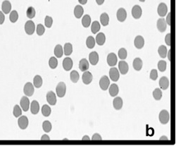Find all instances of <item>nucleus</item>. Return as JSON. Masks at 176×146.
Wrapping results in <instances>:
<instances>
[{"label": "nucleus", "mask_w": 176, "mask_h": 146, "mask_svg": "<svg viewBox=\"0 0 176 146\" xmlns=\"http://www.w3.org/2000/svg\"><path fill=\"white\" fill-rule=\"evenodd\" d=\"M70 77L73 83H77L78 80H79V74H78V72H76V71H72V72H71Z\"/></svg>", "instance_id": "obj_39"}, {"label": "nucleus", "mask_w": 176, "mask_h": 146, "mask_svg": "<svg viewBox=\"0 0 176 146\" xmlns=\"http://www.w3.org/2000/svg\"><path fill=\"white\" fill-rule=\"evenodd\" d=\"M170 52H171V50H169V51H168V53H167V54H168V60H170Z\"/></svg>", "instance_id": "obj_59"}, {"label": "nucleus", "mask_w": 176, "mask_h": 146, "mask_svg": "<svg viewBox=\"0 0 176 146\" xmlns=\"http://www.w3.org/2000/svg\"><path fill=\"white\" fill-rule=\"evenodd\" d=\"M33 83H34V86L35 88H39L42 86V78L39 75H37L34 77V79H33Z\"/></svg>", "instance_id": "obj_30"}, {"label": "nucleus", "mask_w": 176, "mask_h": 146, "mask_svg": "<svg viewBox=\"0 0 176 146\" xmlns=\"http://www.w3.org/2000/svg\"><path fill=\"white\" fill-rule=\"evenodd\" d=\"M134 44L136 48L142 49L144 47V45H145V40H144L143 37L141 36V35H138L135 37V39Z\"/></svg>", "instance_id": "obj_14"}, {"label": "nucleus", "mask_w": 176, "mask_h": 146, "mask_svg": "<svg viewBox=\"0 0 176 146\" xmlns=\"http://www.w3.org/2000/svg\"><path fill=\"white\" fill-rule=\"evenodd\" d=\"M157 28L158 30L161 32V33H163L164 31H166L167 28V24L166 22V20L163 18L159 19L157 21Z\"/></svg>", "instance_id": "obj_15"}, {"label": "nucleus", "mask_w": 176, "mask_h": 146, "mask_svg": "<svg viewBox=\"0 0 176 146\" xmlns=\"http://www.w3.org/2000/svg\"><path fill=\"white\" fill-rule=\"evenodd\" d=\"M13 114L15 117H19L22 114V110H21V107L19 105H15L14 108Z\"/></svg>", "instance_id": "obj_46"}, {"label": "nucleus", "mask_w": 176, "mask_h": 146, "mask_svg": "<svg viewBox=\"0 0 176 146\" xmlns=\"http://www.w3.org/2000/svg\"><path fill=\"white\" fill-rule=\"evenodd\" d=\"M82 79H83V82L84 83V84L88 85L92 81L93 76H92V74L90 72L85 71V72H84V74H83Z\"/></svg>", "instance_id": "obj_7"}, {"label": "nucleus", "mask_w": 176, "mask_h": 146, "mask_svg": "<svg viewBox=\"0 0 176 146\" xmlns=\"http://www.w3.org/2000/svg\"><path fill=\"white\" fill-rule=\"evenodd\" d=\"M119 91V89L118 85L116 84H112L111 86L109 87V94L111 96V97H115V96H116L118 95Z\"/></svg>", "instance_id": "obj_27"}, {"label": "nucleus", "mask_w": 176, "mask_h": 146, "mask_svg": "<svg viewBox=\"0 0 176 146\" xmlns=\"http://www.w3.org/2000/svg\"><path fill=\"white\" fill-rule=\"evenodd\" d=\"M127 50L125 49V48H121L118 50V57L120 59H125L126 57H127Z\"/></svg>", "instance_id": "obj_44"}, {"label": "nucleus", "mask_w": 176, "mask_h": 146, "mask_svg": "<svg viewBox=\"0 0 176 146\" xmlns=\"http://www.w3.org/2000/svg\"><path fill=\"white\" fill-rule=\"evenodd\" d=\"M63 52H64V54L66 56H69L72 54L73 52V46L71 43H66L64 44V48H63Z\"/></svg>", "instance_id": "obj_34"}, {"label": "nucleus", "mask_w": 176, "mask_h": 146, "mask_svg": "<svg viewBox=\"0 0 176 146\" xmlns=\"http://www.w3.org/2000/svg\"><path fill=\"white\" fill-rule=\"evenodd\" d=\"M109 76L111 80L113 81H118L120 77V74H119L118 70L116 68H111L109 70Z\"/></svg>", "instance_id": "obj_9"}, {"label": "nucleus", "mask_w": 176, "mask_h": 146, "mask_svg": "<svg viewBox=\"0 0 176 146\" xmlns=\"http://www.w3.org/2000/svg\"><path fill=\"white\" fill-rule=\"evenodd\" d=\"M37 35H40V36H41V35H42L44 34V31H45V29H44V27L43 25L42 24H38L37 26Z\"/></svg>", "instance_id": "obj_48"}, {"label": "nucleus", "mask_w": 176, "mask_h": 146, "mask_svg": "<svg viewBox=\"0 0 176 146\" xmlns=\"http://www.w3.org/2000/svg\"><path fill=\"white\" fill-rule=\"evenodd\" d=\"M63 67L66 71H70L73 67V61L70 57H66L63 61Z\"/></svg>", "instance_id": "obj_20"}, {"label": "nucleus", "mask_w": 176, "mask_h": 146, "mask_svg": "<svg viewBox=\"0 0 176 146\" xmlns=\"http://www.w3.org/2000/svg\"><path fill=\"white\" fill-rule=\"evenodd\" d=\"M158 52H159V54L161 58H166L167 56V53H168V50H167V48L166 46H160L159 47V49H158Z\"/></svg>", "instance_id": "obj_31"}, {"label": "nucleus", "mask_w": 176, "mask_h": 146, "mask_svg": "<svg viewBox=\"0 0 176 146\" xmlns=\"http://www.w3.org/2000/svg\"><path fill=\"white\" fill-rule=\"evenodd\" d=\"M89 60L92 65H96L99 62V55L97 52H92L89 55Z\"/></svg>", "instance_id": "obj_19"}, {"label": "nucleus", "mask_w": 176, "mask_h": 146, "mask_svg": "<svg viewBox=\"0 0 176 146\" xmlns=\"http://www.w3.org/2000/svg\"><path fill=\"white\" fill-rule=\"evenodd\" d=\"M56 91L58 97H64L66 91V84L63 82H60V83H58L57 86L56 88Z\"/></svg>", "instance_id": "obj_1"}, {"label": "nucleus", "mask_w": 176, "mask_h": 146, "mask_svg": "<svg viewBox=\"0 0 176 146\" xmlns=\"http://www.w3.org/2000/svg\"><path fill=\"white\" fill-rule=\"evenodd\" d=\"M49 67H50L51 69H56V67L58 66L57 59H56V57H51L50 59H49Z\"/></svg>", "instance_id": "obj_42"}, {"label": "nucleus", "mask_w": 176, "mask_h": 146, "mask_svg": "<svg viewBox=\"0 0 176 146\" xmlns=\"http://www.w3.org/2000/svg\"><path fill=\"white\" fill-rule=\"evenodd\" d=\"M142 14V8L139 5H135L132 9V15L134 19H139Z\"/></svg>", "instance_id": "obj_6"}, {"label": "nucleus", "mask_w": 176, "mask_h": 146, "mask_svg": "<svg viewBox=\"0 0 176 146\" xmlns=\"http://www.w3.org/2000/svg\"><path fill=\"white\" fill-rule=\"evenodd\" d=\"M99 30H100V24H99L98 21H94V22H92V24L91 26V31L92 32V33L96 34V33H97V32H98Z\"/></svg>", "instance_id": "obj_35"}, {"label": "nucleus", "mask_w": 176, "mask_h": 146, "mask_svg": "<svg viewBox=\"0 0 176 146\" xmlns=\"http://www.w3.org/2000/svg\"><path fill=\"white\" fill-rule=\"evenodd\" d=\"M159 119L160 122H161V124H166L168 122V121H169V119H170V116L168 112L165 110H163L162 111L160 112L159 115Z\"/></svg>", "instance_id": "obj_2"}, {"label": "nucleus", "mask_w": 176, "mask_h": 146, "mask_svg": "<svg viewBox=\"0 0 176 146\" xmlns=\"http://www.w3.org/2000/svg\"><path fill=\"white\" fill-rule=\"evenodd\" d=\"M26 15L29 19H33L35 16V9L33 6H30L26 11Z\"/></svg>", "instance_id": "obj_43"}, {"label": "nucleus", "mask_w": 176, "mask_h": 146, "mask_svg": "<svg viewBox=\"0 0 176 146\" xmlns=\"http://www.w3.org/2000/svg\"><path fill=\"white\" fill-rule=\"evenodd\" d=\"M100 21L104 26H106L109 23V17L106 13H103L100 16Z\"/></svg>", "instance_id": "obj_33"}, {"label": "nucleus", "mask_w": 176, "mask_h": 146, "mask_svg": "<svg viewBox=\"0 0 176 146\" xmlns=\"http://www.w3.org/2000/svg\"><path fill=\"white\" fill-rule=\"evenodd\" d=\"M9 19L11 23H16L19 19V14L16 11L14 10L11 12L10 16H9Z\"/></svg>", "instance_id": "obj_38"}, {"label": "nucleus", "mask_w": 176, "mask_h": 146, "mask_svg": "<svg viewBox=\"0 0 176 146\" xmlns=\"http://www.w3.org/2000/svg\"><path fill=\"white\" fill-rule=\"evenodd\" d=\"M140 1H142V2H144V1H145V0H140Z\"/></svg>", "instance_id": "obj_60"}, {"label": "nucleus", "mask_w": 176, "mask_h": 146, "mask_svg": "<svg viewBox=\"0 0 176 146\" xmlns=\"http://www.w3.org/2000/svg\"><path fill=\"white\" fill-rule=\"evenodd\" d=\"M79 69L81 72H85L89 69V62L86 59H82L79 62Z\"/></svg>", "instance_id": "obj_24"}, {"label": "nucleus", "mask_w": 176, "mask_h": 146, "mask_svg": "<svg viewBox=\"0 0 176 146\" xmlns=\"http://www.w3.org/2000/svg\"><path fill=\"white\" fill-rule=\"evenodd\" d=\"M51 108L47 104H44L42 107V113L44 117H49L51 114Z\"/></svg>", "instance_id": "obj_40"}, {"label": "nucleus", "mask_w": 176, "mask_h": 146, "mask_svg": "<svg viewBox=\"0 0 176 146\" xmlns=\"http://www.w3.org/2000/svg\"><path fill=\"white\" fill-rule=\"evenodd\" d=\"M113 107L115 108V110H119L121 109L123 107V99L121 97H115L113 101Z\"/></svg>", "instance_id": "obj_22"}, {"label": "nucleus", "mask_w": 176, "mask_h": 146, "mask_svg": "<svg viewBox=\"0 0 176 146\" xmlns=\"http://www.w3.org/2000/svg\"><path fill=\"white\" fill-rule=\"evenodd\" d=\"M41 140H50V138H49V136H47V134H44L42 136V138H41Z\"/></svg>", "instance_id": "obj_54"}, {"label": "nucleus", "mask_w": 176, "mask_h": 146, "mask_svg": "<svg viewBox=\"0 0 176 146\" xmlns=\"http://www.w3.org/2000/svg\"><path fill=\"white\" fill-rule=\"evenodd\" d=\"M35 31V26L33 21H28L25 24V31L28 35H31L34 33Z\"/></svg>", "instance_id": "obj_3"}, {"label": "nucleus", "mask_w": 176, "mask_h": 146, "mask_svg": "<svg viewBox=\"0 0 176 146\" xmlns=\"http://www.w3.org/2000/svg\"><path fill=\"white\" fill-rule=\"evenodd\" d=\"M4 20H5L4 14L3 12L0 11V25L4 24Z\"/></svg>", "instance_id": "obj_52"}, {"label": "nucleus", "mask_w": 176, "mask_h": 146, "mask_svg": "<svg viewBox=\"0 0 176 146\" xmlns=\"http://www.w3.org/2000/svg\"><path fill=\"white\" fill-rule=\"evenodd\" d=\"M143 66V62L142 60L139 57H137L133 61V68L136 71H140Z\"/></svg>", "instance_id": "obj_23"}, {"label": "nucleus", "mask_w": 176, "mask_h": 146, "mask_svg": "<svg viewBox=\"0 0 176 146\" xmlns=\"http://www.w3.org/2000/svg\"><path fill=\"white\" fill-rule=\"evenodd\" d=\"M63 54V50L61 44H57L54 48V55L57 58H61Z\"/></svg>", "instance_id": "obj_29"}, {"label": "nucleus", "mask_w": 176, "mask_h": 146, "mask_svg": "<svg viewBox=\"0 0 176 146\" xmlns=\"http://www.w3.org/2000/svg\"><path fill=\"white\" fill-rule=\"evenodd\" d=\"M47 100L51 105H55L56 103V95L53 91H49L47 94Z\"/></svg>", "instance_id": "obj_12"}, {"label": "nucleus", "mask_w": 176, "mask_h": 146, "mask_svg": "<svg viewBox=\"0 0 176 146\" xmlns=\"http://www.w3.org/2000/svg\"><path fill=\"white\" fill-rule=\"evenodd\" d=\"M96 2L98 5H102L104 4V0H96Z\"/></svg>", "instance_id": "obj_55"}, {"label": "nucleus", "mask_w": 176, "mask_h": 146, "mask_svg": "<svg viewBox=\"0 0 176 146\" xmlns=\"http://www.w3.org/2000/svg\"><path fill=\"white\" fill-rule=\"evenodd\" d=\"M1 9H2V12L5 14H8L9 12H11V4L10 1L8 0H5L3 1L2 5H1Z\"/></svg>", "instance_id": "obj_18"}, {"label": "nucleus", "mask_w": 176, "mask_h": 146, "mask_svg": "<svg viewBox=\"0 0 176 146\" xmlns=\"http://www.w3.org/2000/svg\"><path fill=\"white\" fill-rule=\"evenodd\" d=\"M110 84V81L109 78H108V76H104L101 78L100 81H99V86L102 90H106L109 87Z\"/></svg>", "instance_id": "obj_4"}, {"label": "nucleus", "mask_w": 176, "mask_h": 146, "mask_svg": "<svg viewBox=\"0 0 176 146\" xmlns=\"http://www.w3.org/2000/svg\"><path fill=\"white\" fill-rule=\"evenodd\" d=\"M153 97L156 100H160L162 97V91H161V89L156 88L153 91Z\"/></svg>", "instance_id": "obj_36"}, {"label": "nucleus", "mask_w": 176, "mask_h": 146, "mask_svg": "<svg viewBox=\"0 0 176 146\" xmlns=\"http://www.w3.org/2000/svg\"><path fill=\"white\" fill-rule=\"evenodd\" d=\"M158 78V72L156 69H152L150 73V78L153 81H156Z\"/></svg>", "instance_id": "obj_49"}, {"label": "nucleus", "mask_w": 176, "mask_h": 146, "mask_svg": "<svg viewBox=\"0 0 176 146\" xmlns=\"http://www.w3.org/2000/svg\"><path fill=\"white\" fill-rule=\"evenodd\" d=\"M83 140H90V137H89L88 136H83Z\"/></svg>", "instance_id": "obj_58"}, {"label": "nucleus", "mask_w": 176, "mask_h": 146, "mask_svg": "<svg viewBox=\"0 0 176 146\" xmlns=\"http://www.w3.org/2000/svg\"><path fill=\"white\" fill-rule=\"evenodd\" d=\"M21 107L24 112H27L29 110L30 100L28 97H23L21 99Z\"/></svg>", "instance_id": "obj_16"}, {"label": "nucleus", "mask_w": 176, "mask_h": 146, "mask_svg": "<svg viewBox=\"0 0 176 146\" xmlns=\"http://www.w3.org/2000/svg\"><path fill=\"white\" fill-rule=\"evenodd\" d=\"M105 41H106L105 35H104L103 33H98V35H97V37H96V42H97V43L99 45H103V44L105 43Z\"/></svg>", "instance_id": "obj_28"}, {"label": "nucleus", "mask_w": 176, "mask_h": 146, "mask_svg": "<svg viewBox=\"0 0 176 146\" xmlns=\"http://www.w3.org/2000/svg\"><path fill=\"white\" fill-rule=\"evenodd\" d=\"M118 69L120 71V74L123 75H125L128 72L129 67L128 64L124 61H120L118 64Z\"/></svg>", "instance_id": "obj_13"}, {"label": "nucleus", "mask_w": 176, "mask_h": 146, "mask_svg": "<svg viewBox=\"0 0 176 146\" xmlns=\"http://www.w3.org/2000/svg\"><path fill=\"white\" fill-rule=\"evenodd\" d=\"M34 86H33V85L31 83L28 82V83L25 85L24 92L26 96H28V97L32 96L33 95V93H34Z\"/></svg>", "instance_id": "obj_5"}, {"label": "nucleus", "mask_w": 176, "mask_h": 146, "mask_svg": "<svg viewBox=\"0 0 176 146\" xmlns=\"http://www.w3.org/2000/svg\"><path fill=\"white\" fill-rule=\"evenodd\" d=\"M170 16H171V14H170V13L168 14V16H167V19H166V24L168 25H169V26H170L171 25V24H170Z\"/></svg>", "instance_id": "obj_53"}, {"label": "nucleus", "mask_w": 176, "mask_h": 146, "mask_svg": "<svg viewBox=\"0 0 176 146\" xmlns=\"http://www.w3.org/2000/svg\"><path fill=\"white\" fill-rule=\"evenodd\" d=\"M107 63L110 67H114L117 64V57L114 53H110L107 57Z\"/></svg>", "instance_id": "obj_17"}, {"label": "nucleus", "mask_w": 176, "mask_h": 146, "mask_svg": "<svg viewBox=\"0 0 176 146\" xmlns=\"http://www.w3.org/2000/svg\"><path fill=\"white\" fill-rule=\"evenodd\" d=\"M82 24H83V27L88 28L91 24V18L89 15H85L82 19Z\"/></svg>", "instance_id": "obj_32"}, {"label": "nucleus", "mask_w": 176, "mask_h": 146, "mask_svg": "<svg viewBox=\"0 0 176 146\" xmlns=\"http://www.w3.org/2000/svg\"><path fill=\"white\" fill-rule=\"evenodd\" d=\"M86 44L87 47H88L89 49H92L95 45V40L94 39L93 37L92 36H89L86 40Z\"/></svg>", "instance_id": "obj_37"}, {"label": "nucleus", "mask_w": 176, "mask_h": 146, "mask_svg": "<svg viewBox=\"0 0 176 146\" xmlns=\"http://www.w3.org/2000/svg\"><path fill=\"white\" fill-rule=\"evenodd\" d=\"M18 124L21 129H26L28 126V119L26 116H22L18 120Z\"/></svg>", "instance_id": "obj_11"}, {"label": "nucleus", "mask_w": 176, "mask_h": 146, "mask_svg": "<svg viewBox=\"0 0 176 146\" xmlns=\"http://www.w3.org/2000/svg\"><path fill=\"white\" fill-rule=\"evenodd\" d=\"M83 13H84V9H83V6H81V5H77V6L75 7L74 15L76 18H77V19H81Z\"/></svg>", "instance_id": "obj_25"}, {"label": "nucleus", "mask_w": 176, "mask_h": 146, "mask_svg": "<svg viewBox=\"0 0 176 146\" xmlns=\"http://www.w3.org/2000/svg\"><path fill=\"white\" fill-rule=\"evenodd\" d=\"M44 24H45L46 27L47 28H51V26H52L53 24V19L52 18L49 16H47L45 17V19H44Z\"/></svg>", "instance_id": "obj_47"}, {"label": "nucleus", "mask_w": 176, "mask_h": 146, "mask_svg": "<svg viewBox=\"0 0 176 146\" xmlns=\"http://www.w3.org/2000/svg\"><path fill=\"white\" fill-rule=\"evenodd\" d=\"M159 85L160 88L162 90H166L168 88V85H169V81H168V78H166V76H163L160 78Z\"/></svg>", "instance_id": "obj_21"}, {"label": "nucleus", "mask_w": 176, "mask_h": 146, "mask_svg": "<svg viewBox=\"0 0 176 146\" xmlns=\"http://www.w3.org/2000/svg\"><path fill=\"white\" fill-rule=\"evenodd\" d=\"M31 110L32 114H33V115H37V114L38 113L39 110H40V105H39V103L37 101L33 100V102H31Z\"/></svg>", "instance_id": "obj_26"}, {"label": "nucleus", "mask_w": 176, "mask_h": 146, "mask_svg": "<svg viewBox=\"0 0 176 146\" xmlns=\"http://www.w3.org/2000/svg\"><path fill=\"white\" fill-rule=\"evenodd\" d=\"M117 19L120 22H123L125 21L127 18V12L125 10V9L120 8L117 11Z\"/></svg>", "instance_id": "obj_10"}, {"label": "nucleus", "mask_w": 176, "mask_h": 146, "mask_svg": "<svg viewBox=\"0 0 176 146\" xmlns=\"http://www.w3.org/2000/svg\"><path fill=\"white\" fill-rule=\"evenodd\" d=\"M168 13V7L165 3L159 4V6H158V14L160 16L163 17L166 15Z\"/></svg>", "instance_id": "obj_8"}, {"label": "nucleus", "mask_w": 176, "mask_h": 146, "mask_svg": "<svg viewBox=\"0 0 176 146\" xmlns=\"http://www.w3.org/2000/svg\"><path fill=\"white\" fill-rule=\"evenodd\" d=\"M166 66H167L166 62L165 61H163V60H161V61H159V63H158V69H159L160 72H163L166 71Z\"/></svg>", "instance_id": "obj_45"}, {"label": "nucleus", "mask_w": 176, "mask_h": 146, "mask_svg": "<svg viewBox=\"0 0 176 146\" xmlns=\"http://www.w3.org/2000/svg\"><path fill=\"white\" fill-rule=\"evenodd\" d=\"M78 1H79L80 4H81L83 5L85 4L88 2V0H78Z\"/></svg>", "instance_id": "obj_56"}, {"label": "nucleus", "mask_w": 176, "mask_h": 146, "mask_svg": "<svg viewBox=\"0 0 176 146\" xmlns=\"http://www.w3.org/2000/svg\"><path fill=\"white\" fill-rule=\"evenodd\" d=\"M92 140H102V137H101V136L99 134V133H95V134H94L93 136H92Z\"/></svg>", "instance_id": "obj_51"}, {"label": "nucleus", "mask_w": 176, "mask_h": 146, "mask_svg": "<svg viewBox=\"0 0 176 146\" xmlns=\"http://www.w3.org/2000/svg\"><path fill=\"white\" fill-rule=\"evenodd\" d=\"M160 140H168V138H167L166 136H163L162 137H161V138H159Z\"/></svg>", "instance_id": "obj_57"}, {"label": "nucleus", "mask_w": 176, "mask_h": 146, "mask_svg": "<svg viewBox=\"0 0 176 146\" xmlns=\"http://www.w3.org/2000/svg\"><path fill=\"white\" fill-rule=\"evenodd\" d=\"M42 128H43V130L45 132L49 133L51 131L52 126H51V124L49 121H44L42 124Z\"/></svg>", "instance_id": "obj_41"}, {"label": "nucleus", "mask_w": 176, "mask_h": 146, "mask_svg": "<svg viewBox=\"0 0 176 146\" xmlns=\"http://www.w3.org/2000/svg\"><path fill=\"white\" fill-rule=\"evenodd\" d=\"M165 42H166V43L168 46L170 45V43H171V37H170V33L167 34L166 37H165Z\"/></svg>", "instance_id": "obj_50"}]
</instances>
